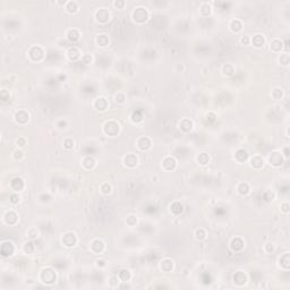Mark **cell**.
<instances>
[{"label": "cell", "instance_id": "obj_1", "mask_svg": "<svg viewBox=\"0 0 290 290\" xmlns=\"http://www.w3.org/2000/svg\"><path fill=\"white\" fill-rule=\"evenodd\" d=\"M133 18H134V20L137 22V23H141V24L145 23V22L148 20L147 10L145 9V8H142V7L136 8V9L134 10V13H133Z\"/></svg>", "mask_w": 290, "mask_h": 290}, {"label": "cell", "instance_id": "obj_2", "mask_svg": "<svg viewBox=\"0 0 290 290\" xmlns=\"http://www.w3.org/2000/svg\"><path fill=\"white\" fill-rule=\"evenodd\" d=\"M41 280L44 283H53L56 281V273L51 269H44L41 273Z\"/></svg>", "mask_w": 290, "mask_h": 290}, {"label": "cell", "instance_id": "obj_3", "mask_svg": "<svg viewBox=\"0 0 290 290\" xmlns=\"http://www.w3.org/2000/svg\"><path fill=\"white\" fill-rule=\"evenodd\" d=\"M29 56L33 61H40L44 56V52H43L42 48H40V46H32L31 50L29 51Z\"/></svg>", "mask_w": 290, "mask_h": 290}, {"label": "cell", "instance_id": "obj_4", "mask_svg": "<svg viewBox=\"0 0 290 290\" xmlns=\"http://www.w3.org/2000/svg\"><path fill=\"white\" fill-rule=\"evenodd\" d=\"M104 133L109 136H116L119 133V125L116 121H108L104 125Z\"/></svg>", "mask_w": 290, "mask_h": 290}, {"label": "cell", "instance_id": "obj_5", "mask_svg": "<svg viewBox=\"0 0 290 290\" xmlns=\"http://www.w3.org/2000/svg\"><path fill=\"white\" fill-rule=\"evenodd\" d=\"M95 18H96L98 22H100V23H107V22L110 20V14H109V11L107 9L101 8V9L96 10Z\"/></svg>", "mask_w": 290, "mask_h": 290}, {"label": "cell", "instance_id": "obj_6", "mask_svg": "<svg viewBox=\"0 0 290 290\" xmlns=\"http://www.w3.org/2000/svg\"><path fill=\"white\" fill-rule=\"evenodd\" d=\"M61 241L66 247H72V246H75V244L77 243V239H76L75 235L72 234V232H68V234L64 235Z\"/></svg>", "mask_w": 290, "mask_h": 290}, {"label": "cell", "instance_id": "obj_7", "mask_svg": "<svg viewBox=\"0 0 290 290\" xmlns=\"http://www.w3.org/2000/svg\"><path fill=\"white\" fill-rule=\"evenodd\" d=\"M269 161L272 165L274 167H279V165H282L283 162V159H282V155L279 153V152H273L270 154V158H269Z\"/></svg>", "mask_w": 290, "mask_h": 290}, {"label": "cell", "instance_id": "obj_8", "mask_svg": "<svg viewBox=\"0 0 290 290\" xmlns=\"http://www.w3.org/2000/svg\"><path fill=\"white\" fill-rule=\"evenodd\" d=\"M14 253V245L10 241H5L1 245V255L2 256H10Z\"/></svg>", "mask_w": 290, "mask_h": 290}, {"label": "cell", "instance_id": "obj_9", "mask_svg": "<svg viewBox=\"0 0 290 290\" xmlns=\"http://www.w3.org/2000/svg\"><path fill=\"white\" fill-rule=\"evenodd\" d=\"M29 118H30L29 113L26 111H24V110H20L15 115V119H16V121L18 124H26L29 121Z\"/></svg>", "mask_w": 290, "mask_h": 290}, {"label": "cell", "instance_id": "obj_10", "mask_svg": "<svg viewBox=\"0 0 290 290\" xmlns=\"http://www.w3.org/2000/svg\"><path fill=\"white\" fill-rule=\"evenodd\" d=\"M176 160L174 158H171V156H168V158H165V160H163V162H162V167L165 169V170H174V169L176 168Z\"/></svg>", "mask_w": 290, "mask_h": 290}, {"label": "cell", "instance_id": "obj_11", "mask_svg": "<svg viewBox=\"0 0 290 290\" xmlns=\"http://www.w3.org/2000/svg\"><path fill=\"white\" fill-rule=\"evenodd\" d=\"M137 146H138L142 151H146L148 148L151 147V141L148 137H141V138L137 141Z\"/></svg>", "mask_w": 290, "mask_h": 290}, {"label": "cell", "instance_id": "obj_12", "mask_svg": "<svg viewBox=\"0 0 290 290\" xmlns=\"http://www.w3.org/2000/svg\"><path fill=\"white\" fill-rule=\"evenodd\" d=\"M124 162H125V165H127V167H130V168H133V167H135L136 165H137V158H136V155L134 154H127L125 156V159H124Z\"/></svg>", "mask_w": 290, "mask_h": 290}, {"label": "cell", "instance_id": "obj_13", "mask_svg": "<svg viewBox=\"0 0 290 290\" xmlns=\"http://www.w3.org/2000/svg\"><path fill=\"white\" fill-rule=\"evenodd\" d=\"M91 248H92V251L94 252V253L99 254V253H102L103 252V249H104V245H103V243L101 240L95 239V240H93L92 245H91Z\"/></svg>", "mask_w": 290, "mask_h": 290}, {"label": "cell", "instance_id": "obj_14", "mask_svg": "<svg viewBox=\"0 0 290 290\" xmlns=\"http://www.w3.org/2000/svg\"><path fill=\"white\" fill-rule=\"evenodd\" d=\"M243 247H244V241L241 240L240 238H234V239H232V241H231V248H232L235 252L241 251Z\"/></svg>", "mask_w": 290, "mask_h": 290}, {"label": "cell", "instance_id": "obj_15", "mask_svg": "<svg viewBox=\"0 0 290 290\" xmlns=\"http://www.w3.org/2000/svg\"><path fill=\"white\" fill-rule=\"evenodd\" d=\"M235 158H236V160H237L238 162H245L246 160L248 159V154L247 152L245 151V150H243V148H240V150H238L237 152H236V154H235Z\"/></svg>", "mask_w": 290, "mask_h": 290}, {"label": "cell", "instance_id": "obj_16", "mask_svg": "<svg viewBox=\"0 0 290 290\" xmlns=\"http://www.w3.org/2000/svg\"><path fill=\"white\" fill-rule=\"evenodd\" d=\"M10 185H11L13 189H15V191H22L24 188V181L20 178H14L13 180H11V182H10Z\"/></svg>", "mask_w": 290, "mask_h": 290}, {"label": "cell", "instance_id": "obj_17", "mask_svg": "<svg viewBox=\"0 0 290 290\" xmlns=\"http://www.w3.org/2000/svg\"><path fill=\"white\" fill-rule=\"evenodd\" d=\"M179 127L182 132H189L193 128V122L189 120V119H184L181 120V122L179 124Z\"/></svg>", "mask_w": 290, "mask_h": 290}, {"label": "cell", "instance_id": "obj_18", "mask_svg": "<svg viewBox=\"0 0 290 290\" xmlns=\"http://www.w3.org/2000/svg\"><path fill=\"white\" fill-rule=\"evenodd\" d=\"M5 221H6V223H8V224H15L17 222V214L13 211L8 212V213L5 215Z\"/></svg>", "mask_w": 290, "mask_h": 290}, {"label": "cell", "instance_id": "obj_19", "mask_svg": "<svg viewBox=\"0 0 290 290\" xmlns=\"http://www.w3.org/2000/svg\"><path fill=\"white\" fill-rule=\"evenodd\" d=\"M94 107H95L98 110H101V111H103V110H106L107 107H108V103H107V100L103 99V98H99V99H96V101L94 102Z\"/></svg>", "mask_w": 290, "mask_h": 290}, {"label": "cell", "instance_id": "obj_20", "mask_svg": "<svg viewBox=\"0 0 290 290\" xmlns=\"http://www.w3.org/2000/svg\"><path fill=\"white\" fill-rule=\"evenodd\" d=\"M234 281L237 284H244L247 281V278H246L245 273H243V272H237L234 275Z\"/></svg>", "mask_w": 290, "mask_h": 290}, {"label": "cell", "instance_id": "obj_21", "mask_svg": "<svg viewBox=\"0 0 290 290\" xmlns=\"http://www.w3.org/2000/svg\"><path fill=\"white\" fill-rule=\"evenodd\" d=\"M79 36L81 35H79V32L77 30H69L68 31V33H67V37H68V40L72 41V42L78 41Z\"/></svg>", "mask_w": 290, "mask_h": 290}, {"label": "cell", "instance_id": "obj_22", "mask_svg": "<svg viewBox=\"0 0 290 290\" xmlns=\"http://www.w3.org/2000/svg\"><path fill=\"white\" fill-rule=\"evenodd\" d=\"M251 163H252V167H254V168H262L264 165V161L263 159L261 158V156H254L253 159L251 160Z\"/></svg>", "mask_w": 290, "mask_h": 290}, {"label": "cell", "instance_id": "obj_23", "mask_svg": "<svg viewBox=\"0 0 290 290\" xmlns=\"http://www.w3.org/2000/svg\"><path fill=\"white\" fill-rule=\"evenodd\" d=\"M172 267H174V262L171 260H169V258L165 260L161 264V269L165 272H170L172 270Z\"/></svg>", "mask_w": 290, "mask_h": 290}, {"label": "cell", "instance_id": "obj_24", "mask_svg": "<svg viewBox=\"0 0 290 290\" xmlns=\"http://www.w3.org/2000/svg\"><path fill=\"white\" fill-rule=\"evenodd\" d=\"M68 58H69V60H72V61H75V60H77L79 58V51L76 48H70L69 50H68Z\"/></svg>", "mask_w": 290, "mask_h": 290}, {"label": "cell", "instance_id": "obj_25", "mask_svg": "<svg viewBox=\"0 0 290 290\" xmlns=\"http://www.w3.org/2000/svg\"><path fill=\"white\" fill-rule=\"evenodd\" d=\"M83 165L85 167L86 169H92L94 165H95V160L91 156H86L84 160H83Z\"/></svg>", "mask_w": 290, "mask_h": 290}, {"label": "cell", "instance_id": "obj_26", "mask_svg": "<svg viewBox=\"0 0 290 290\" xmlns=\"http://www.w3.org/2000/svg\"><path fill=\"white\" fill-rule=\"evenodd\" d=\"M230 27H231V30L234 31V32H236V33H238L239 31L243 29V24H241V22L240 20H234L232 22L230 23Z\"/></svg>", "mask_w": 290, "mask_h": 290}, {"label": "cell", "instance_id": "obj_27", "mask_svg": "<svg viewBox=\"0 0 290 290\" xmlns=\"http://www.w3.org/2000/svg\"><path fill=\"white\" fill-rule=\"evenodd\" d=\"M109 43V39L108 36L102 34V35H99L96 37V44L99 46H106L107 44Z\"/></svg>", "mask_w": 290, "mask_h": 290}, {"label": "cell", "instance_id": "obj_28", "mask_svg": "<svg viewBox=\"0 0 290 290\" xmlns=\"http://www.w3.org/2000/svg\"><path fill=\"white\" fill-rule=\"evenodd\" d=\"M170 210H171L172 213H175V214H179V213H181V212H182L184 208H182V205H181L179 202H176V203L171 204V206H170Z\"/></svg>", "mask_w": 290, "mask_h": 290}, {"label": "cell", "instance_id": "obj_29", "mask_svg": "<svg viewBox=\"0 0 290 290\" xmlns=\"http://www.w3.org/2000/svg\"><path fill=\"white\" fill-rule=\"evenodd\" d=\"M66 9L69 13H76L77 9H78V5H77L76 1H68L66 3Z\"/></svg>", "mask_w": 290, "mask_h": 290}, {"label": "cell", "instance_id": "obj_30", "mask_svg": "<svg viewBox=\"0 0 290 290\" xmlns=\"http://www.w3.org/2000/svg\"><path fill=\"white\" fill-rule=\"evenodd\" d=\"M118 277L121 281H128L130 279V272L128 270H120L118 273Z\"/></svg>", "mask_w": 290, "mask_h": 290}, {"label": "cell", "instance_id": "obj_31", "mask_svg": "<svg viewBox=\"0 0 290 290\" xmlns=\"http://www.w3.org/2000/svg\"><path fill=\"white\" fill-rule=\"evenodd\" d=\"M282 42H281L280 40H274L273 42L271 43V49L273 50V51H275V52H279V51H281V49H282Z\"/></svg>", "mask_w": 290, "mask_h": 290}, {"label": "cell", "instance_id": "obj_32", "mask_svg": "<svg viewBox=\"0 0 290 290\" xmlns=\"http://www.w3.org/2000/svg\"><path fill=\"white\" fill-rule=\"evenodd\" d=\"M253 44L255 46H257V48H260V46H262L264 44V37L262 35H255L253 37Z\"/></svg>", "mask_w": 290, "mask_h": 290}, {"label": "cell", "instance_id": "obj_33", "mask_svg": "<svg viewBox=\"0 0 290 290\" xmlns=\"http://www.w3.org/2000/svg\"><path fill=\"white\" fill-rule=\"evenodd\" d=\"M280 264L284 267V269H288V267L290 266V257H289V254H284L283 256L281 257V258H280Z\"/></svg>", "mask_w": 290, "mask_h": 290}, {"label": "cell", "instance_id": "obj_34", "mask_svg": "<svg viewBox=\"0 0 290 290\" xmlns=\"http://www.w3.org/2000/svg\"><path fill=\"white\" fill-rule=\"evenodd\" d=\"M209 160H210V158H209V155L206 154V153H201V154L197 156V161L198 163H201V165H206L209 162Z\"/></svg>", "mask_w": 290, "mask_h": 290}, {"label": "cell", "instance_id": "obj_35", "mask_svg": "<svg viewBox=\"0 0 290 290\" xmlns=\"http://www.w3.org/2000/svg\"><path fill=\"white\" fill-rule=\"evenodd\" d=\"M237 189L241 195H246L248 191H249V186H248L247 184H245V182H241V184L238 186Z\"/></svg>", "mask_w": 290, "mask_h": 290}, {"label": "cell", "instance_id": "obj_36", "mask_svg": "<svg viewBox=\"0 0 290 290\" xmlns=\"http://www.w3.org/2000/svg\"><path fill=\"white\" fill-rule=\"evenodd\" d=\"M210 13H211V7H210V5H208V3H203L202 7H201V14L202 15H204V16H209Z\"/></svg>", "mask_w": 290, "mask_h": 290}, {"label": "cell", "instance_id": "obj_37", "mask_svg": "<svg viewBox=\"0 0 290 290\" xmlns=\"http://www.w3.org/2000/svg\"><path fill=\"white\" fill-rule=\"evenodd\" d=\"M143 119V115H142V111H134L132 115V120L135 122H139L141 120Z\"/></svg>", "mask_w": 290, "mask_h": 290}, {"label": "cell", "instance_id": "obj_38", "mask_svg": "<svg viewBox=\"0 0 290 290\" xmlns=\"http://www.w3.org/2000/svg\"><path fill=\"white\" fill-rule=\"evenodd\" d=\"M223 72H224V75L231 76L232 74H234V67L231 66V65H224Z\"/></svg>", "mask_w": 290, "mask_h": 290}, {"label": "cell", "instance_id": "obj_39", "mask_svg": "<svg viewBox=\"0 0 290 290\" xmlns=\"http://www.w3.org/2000/svg\"><path fill=\"white\" fill-rule=\"evenodd\" d=\"M34 251V245L32 244V243H26V244L24 245V252L27 254H31L33 253Z\"/></svg>", "mask_w": 290, "mask_h": 290}, {"label": "cell", "instance_id": "obj_40", "mask_svg": "<svg viewBox=\"0 0 290 290\" xmlns=\"http://www.w3.org/2000/svg\"><path fill=\"white\" fill-rule=\"evenodd\" d=\"M205 231L203 230V229H198V230H196V232H195V237H196V239H198V240H202V239H204L205 238Z\"/></svg>", "mask_w": 290, "mask_h": 290}, {"label": "cell", "instance_id": "obj_41", "mask_svg": "<svg viewBox=\"0 0 290 290\" xmlns=\"http://www.w3.org/2000/svg\"><path fill=\"white\" fill-rule=\"evenodd\" d=\"M280 63L282 64V65H286V66H287L288 64H289V55H288V53L281 55V57H280Z\"/></svg>", "mask_w": 290, "mask_h": 290}, {"label": "cell", "instance_id": "obj_42", "mask_svg": "<svg viewBox=\"0 0 290 290\" xmlns=\"http://www.w3.org/2000/svg\"><path fill=\"white\" fill-rule=\"evenodd\" d=\"M273 98L275 100H279V99H281L282 98V90H280V89H275L273 91Z\"/></svg>", "mask_w": 290, "mask_h": 290}, {"label": "cell", "instance_id": "obj_43", "mask_svg": "<svg viewBox=\"0 0 290 290\" xmlns=\"http://www.w3.org/2000/svg\"><path fill=\"white\" fill-rule=\"evenodd\" d=\"M64 146H65V148H67V150H70V148L74 146V141L70 138L66 139V141L64 142Z\"/></svg>", "mask_w": 290, "mask_h": 290}, {"label": "cell", "instance_id": "obj_44", "mask_svg": "<svg viewBox=\"0 0 290 290\" xmlns=\"http://www.w3.org/2000/svg\"><path fill=\"white\" fill-rule=\"evenodd\" d=\"M101 191H102L103 194H109V193L111 191V187H110L109 184H103L102 186H101Z\"/></svg>", "mask_w": 290, "mask_h": 290}, {"label": "cell", "instance_id": "obj_45", "mask_svg": "<svg viewBox=\"0 0 290 290\" xmlns=\"http://www.w3.org/2000/svg\"><path fill=\"white\" fill-rule=\"evenodd\" d=\"M125 100H126V96L124 95V94H120V93H119V94L116 95V101H117V102L122 103V102H125Z\"/></svg>", "mask_w": 290, "mask_h": 290}, {"label": "cell", "instance_id": "obj_46", "mask_svg": "<svg viewBox=\"0 0 290 290\" xmlns=\"http://www.w3.org/2000/svg\"><path fill=\"white\" fill-rule=\"evenodd\" d=\"M10 202H11V203H14V204H16V203H18V202H20V197H18L16 194L10 195Z\"/></svg>", "mask_w": 290, "mask_h": 290}, {"label": "cell", "instance_id": "obj_47", "mask_svg": "<svg viewBox=\"0 0 290 290\" xmlns=\"http://www.w3.org/2000/svg\"><path fill=\"white\" fill-rule=\"evenodd\" d=\"M1 99H2V101L5 102V101H7V100L9 99V94L7 93L6 90H2V92H1Z\"/></svg>", "mask_w": 290, "mask_h": 290}, {"label": "cell", "instance_id": "obj_48", "mask_svg": "<svg viewBox=\"0 0 290 290\" xmlns=\"http://www.w3.org/2000/svg\"><path fill=\"white\" fill-rule=\"evenodd\" d=\"M124 6H125V2H124V1H120V0H117V1H115V7H116V8L121 9Z\"/></svg>", "mask_w": 290, "mask_h": 290}, {"label": "cell", "instance_id": "obj_49", "mask_svg": "<svg viewBox=\"0 0 290 290\" xmlns=\"http://www.w3.org/2000/svg\"><path fill=\"white\" fill-rule=\"evenodd\" d=\"M83 61H84V64H91V61H92V57L91 56H84Z\"/></svg>", "mask_w": 290, "mask_h": 290}, {"label": "cell", "instance_id": "obj_50", "mask_svg": "<svg viewBox=\"0 0 290 290\" xmlns=\"http://www.w3.org/2000/svg\"><path fill=\"white\" fill-rule=\"evenodd\" d=\"M206 119H208V120H210V121H214V120H215V115H214V113H209V115L206 116Z\"/></svg>", "mask_w": 290, "mask_h": 290}, {"label": "cell", "instance_id": "obj_51", "mask_svg": "<svg viewBox=\"0 0 290 290\" xmlns=\"http://www.w3.org/2000/svg\"><path fill=\"white\" fill-rule=\"evenodd\" d=\"M265 249H266V252H269V253H271V252H273L274 247L272 244H267L266 246H265Z\"/></svg>", "mask_w": 290, "mask_h": 290}, {"label": "cell", "instance_id": "obj_52", "mask_svg": "<svg viewBox=\"0 0 290 290\" xmlns=\"http://www.w3.org/2000/svg\"><path fill=\"white\" fill-rule=\"evenodd\" d=\"M240 42L243 43V44H248V43H249V39H248L247 36H243L240 40Z\"/></svg>", "mask_w": 290, "mask_h": 290}, {"label": "cell", "instance_id": "obj_53", "mask_svg": "<svg viewBox=\"0 0 290 290\" xmlns=\"http://www.w3.org/2000/svg\"><path fill=\"white\" fill-rule=\"evenodd\" d=\"M14 156H15V159H20L22 156H23V153H22V151H16Z\"/></svg>", "mask_w": 290, "mask_h": 290}, {"label": "cell", "instance_id": "obj_54", "mask_svg": "<svg viewBox=\"0 0 290 290\" xmlns=\"http://www.w3.org/2000/svg\"><path fill=\"white\" fill-rule=\"evenodd\" d=\"M17 144H18V146H24V145H25V139L20 138L17 141Z\"/></svg>", "mask_w": 290, "mask_h": 290}, {"label": "cell", "instance_id": "obj_55", "mask_svg": "<svg viewBox=\"0 0 290 290\" xmlns=\"http://www.w3.org/2000/svg\"><path fill=\"white\" fill-rule=\"evenodd\" d=\"M282 211H283V212H289V205H288L287 203L282 205Z\"/></svg>", "mask_w": 290, "mask_h": 290}, {"label": "cell", "instance_id": "obj_56", "mask_svg": "<svg viewBox=\"0 0 290 290\" xmlns=\"http://www.w3.org/2000/svg\"><path fill=\"white\" fill-rule=\"evenodd\" d=\"M98 265H99V266L100 265H101V266H104V265H106V264H104V261H102V260L98 261Z\"/></svg>", "mask_w": 290, "mask_h": 290}, {"label": "cell", "instance_id": "obj_57", "mask_svg": "<svg viewBox=\"0 0 290 290\" xmlns=\"http://www.w3.org/2000/svg\"><path fill=\"white\" fill-rule=\"evenodd\" d=\"M284 153H286V156H288V155H289V154H288V147L284 150Z\"/></svg>", "mask_w": 290, "mask_h": 290}]
</instances>
